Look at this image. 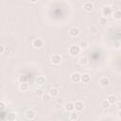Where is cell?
Instances as JSON below:
<instances>
[{
  "label": "cell",
  "instance_id": "obj_3",
  "mask_svg": "<svg viewBox=\"0 0 121 121\" xmlns=\"http://www.w3.org/2000/svg\"><path fill=\"white\" fill-rule=\"evenodd\" d=\"M61 60H62V58H61V55H60V54H53L50 59L51 63L54 65H59L61 62Z\"/></svg>",
  "mask_w": 121,
  "mask_h": 121
},
{
  "label": "cell",
  "instance_id": "obj_12",
  "mask_svg": "<svg viewBox=\"0 0 121 121\" xmlns=\"http://www.w3.org/2000/svg\"><path fill=\"white\" fill-rule=\"evenodd\" d=\"M64 109H65V111L66 112H73V111H75V107H74V103L73 102H66L65 103V105H64Z\"/></svg>",
  "mask_w": 121,
  "mask_h": 121
},
{
  "label": "cell",
  "instance_id": "obj_19",
  "mask_svg": "<svg viewBox=\"0 0 121 121\" xmlns=\"http://www.w3.org/2000/svg\"><path fill=\"white\" fill-rule=\"evenodd\" d=\"M28 87H29V85H28L27 82H23V83H20V85H19L20 91H23V92L27 91L28 90Z\"/></svg>",
  "mask_w": 121,
  "mask_h": 121
},
{
  "label": "cell",
  "instance_id": "obj_26",
  "mask_svg": "<svg viewBox=\"0 0 121 121\" xmlns=\"http://www.w3.org/2000/svg\"><path fill=\"white\" fill-rule=\"evenodd\" d=\"M97 30H98V28H97L96 26H95V25L91 26V27H90V32H91V33H96Z\"/></svg>",
  "mask_w": 121,
  "mask_h": 121
},
{
  "label": "cell",
  "instance_id": "obj_16",
  "mask_svg": "<svg viewBox=\"0 0 121 121\" xmlns=\"http://www.w3.org/2000/svg\"><path fill=\"white\" fill-rule=\"evenodd\" d=\"M36 83H37L38 85H40V86L43 85V84L45 83V78H44L43 76H39V77H37V78H36Z\"/></svg>",
  "mask_w": 121,
  "mask_h": 121
},
{
  "label": "cell",
  "instance_id": "obj_25",
  "mask_svg": "<svg viewBox=\"0 0 121 121\" xmlns=\"http://www.w3.org/2000/svg\"><path fill=\"white\" fill-rule=\"evenodd\" d=\"M43 94H44V93H43V91L42 89H37V90L35 91V95L38 96V97H42Z\"/></svg>",
  "mask_w": 121,
  "mask_h": 121
},
{
  "label": "cell",
  "instance_id": "obj_5",
  "mask_svg": "<svg viewBox=\"0 0 121 121\" xmlns=\"http://www.w3.org/2000/svg\"><path fill=\"white\" fill-rule=\"evenodd\" d=\"M102 14L104 15V17L107 18V16H110L112 14V8L111 6H106L103 8L102 9Z\"/></svg>",
  "mask_w": 121,
  "mask_h": 121
},
{
  "label": "cell",
  "instance_id": "obj_22",
  "mask_svg": "<svg viewBox=\"0 0 121 121\" xmlns=\"http://www.w3.org/2000/svg\"><path fill=\"white\" fill-rule=\"evenodd\" d=\"M98 23H99L101 26H105V25L108 23V19H107L106 17L102 16V17H100V18L98 19Z\"/></svg>",
  "mask_w": 121,
  "mask_h": 121
},
{
  "label": "cell",
  "instance_id": "obj_18",
  "mask_svg": "<svg viewBox=\"0 0 121 121\" xmlns=\"http://www.w3.org/2000/svg\"><path fill=\"white\" fill-rule=\"evenodd\" d=\"M78 118V112L73 111V112H70V114H69V119H70V120L75 121V120H77Z\"/></svg>",
  "mask_w": 121,
  "mask_h": 121
},
{
  "label": "cell",
  "instance_id": "obj_13",
  "mask_svg": "<svg viewBox=\"0 0 121 121\" xmlns=\"http://www.w3.org/2000/svg\"><path fill=\"white\" fill-rule=\"evenodd\" d=\"M106 100L110 103V105H111V104H115L116 101H117V96H116L115 95H109Z\"/></svg>",
  "mask_w": 121,
  "mask_h": 121
},
{
  "label": "cell",
  "instance_id": "obj_11",
  "mask_svg": "<svg viewBox=\"0 0 121 121\" xmlns=\"http://www.w3.org/2000/svg\"><path fill=\"white\" fill-rule=\"evenodd\" d=\"M80 81L82 83H89L91 81V76L88 73H85L83 75H81L80 77Z\"/></svg>",
  "mask_w": 121,
  "mask_h": 121
},
{
  "label": "cell",
  "instance_id": "obj_28",
  "mask_svg": "<svg viewBox=\"0 0 121 121\" xmlns=\"http://www.w3.org/2000/svg\"><path fill=\"white\" fill-rule=\"evenodd\" d=\"M5 109H6V104H5L4 102L0 101V112H1V111H4Z\"/></svg>",
  "mask_w": 121,
  "mask_h": 121
},
{
  "label": "cell",
  "instance_id": "obj_2",
  "mask_svg": "<svg viewBox=\"0 0 121 121\" xmlns=\"http://www.w3.org/2000/svg\"><path fill=\"white\" fill-rule=\"evenodd\" d=\"M69 53L71 56H77L80 53V48L78 44H72L69 47Z\"/></svg>",
  "mask_w": 121,
  "mask_h": 121
},
{
  "label": "cell",
  "instance_id": "obj_1",
  "mask_svg": "<svg viewBox=\"0 0 121 121\" xmlns=\"http://www.w3.org/2000/svg\"><path fill=\"white\" fill-rule=\"evenodd\" d=\"M25 116H26L28 120H33V119L36 118L37 112H36L34 110H32V109H27V110H26V112H25Z\"/></svg>",
  "mask_w": 121,
  "mask_h": 121
},
{
  "label": "cell",
  "instance_id": "obj_23",
  "mask_svg": "<svg viewBox=\"0 0 121 121\" xmlns=\"http://www.w3.org/2000/svg\"><path fill=\"white\" fill-rule=\"evenodd\" d=\"M42 98H43V102H48V101H50L51 96H50L49 94H43V96H42Z\"/></svg>",
  "mask_w": 121,
  "mask_h": 121
},
{
  "label": "cell",
  "instance_id": "obj_10",
  "mask_svg": "<svg viewBox=\"0 0 121 121\" xmlns=\"http://www.w3.org/2000/svg\"><path fill=\"white\" fill-rule=\"evenodd\" d=\"M80 77H81V75L79 74V73H78V72H76V73H73L72 75H71V80L73 81V82H76V83H78V82H79L80 81Z\"/></svg>",
  "mask_w": 121,
  "mask_h": 121
},
{
  "label": "cell",
  "instance_id": "obj_8",
  "mask_svg": "<svg viewBox=\"0 0 121 121\" xmlns=\"http://www.w3.org/2000/svg\"><path fill=\"white\" fill-rule=\"evenodd\" d=\"M74 107H75L76 112H81L84 109V104H83L82 101H76L74 103Z\"/></svg>",
  "mask_w": 121,
  "mask_h": 121
},
{
  "label": "cell",
  "instance_id": "obj_14",
  "mask_svg": "<svg viewBox=\"0 0 121 121\" xmlns=\"http://www.w3.org/2000/svg\"><path fill=\"white\" fill-rule=\"evenodd\" d=\"M112 17H113V19H114V20L119 21V20L121 19V10H120L119 9H115V10L112 12Z\"/></svg>",
  "mask_w": 121,
  "mask_h": 121
},
{
  "label": "cell",
  "instance_id": "obj_24",
  "mask_svg": "<svg viewBox=\"0 0 121 121\" xmlns=\"http://www.w3.org/2000/svg\"><path fill=\"white\" fill-rule=\"evenodd\" d=\"M101 107H102L103 109H107V108L110 107V103H109L106 99H104V100L101 101Z\"/></svg>",
  "mask_w": 121,
  "mask_h": 121
},
{
  "label": "cell",
  "instance_id": "obj_27",
  "mask_svg": "<svg viewBox=\"0 0 121 121\" xmlns=\"http://www.w3.org/2000/svg\"><path fill=\"white\" fill-rule=\"evenodd\" d=\"M18 80H19V82H20V83L26 82V78L25 76H20V77H19V78H18Z\"/></svg>",
  "mask_w": 121,
  "mask_h": 121
},
{
  "label": "cell",
  "instance_id": "obj_20",
  "mask_svg": "<svg viewBox=\"0 0 121 121\" xmlns=\"http://www.w3.org/2000/svg\"><path fill=\"white\" fill-rule=\"evenodd\" d=\"M49 95H50L51 97H56L59 95V90L57 88H51L49 90Z\"/></svg>",
  "mask_w": 121,
  "mask_h": 121
},
{
  "label": "cell",
  "instance_id": "obj_4",
  "mask_svg": "<svg viewBox=\"0 0 121 121\" xmlns=\"http://www.w3.org/2000/svg\"><path fill=\"white\" fill-rule=\"evenodd\" d=\"M32 45H33L34 48L39 49V48H42V47H43V42L42 39H40V38H36V39L33 40V42H32Z\"/></svg>",
  "mask_w": 121,
  "mask_h": 121
},
{
  "label": "cell",
  "instance_id": "obj_6",
  "mask_svg": "<svg viewBox=\"0 0 121 121\" xmlns=\"http://www.w3.org/2000/svg\"><path fill=\"white\" fill-rule=\"evenodd\" d=\"M99 85L101 87H107L109 84H110V79L107 78V77H102L99 78V81H98Z\"/></svg>",
  "mask_w": 121,
  "mask_h": 121
},
{
  "label": "cell",
  "instance_id": "obj_7",
  "mask_svg": "<svg viewBox=\"0 0 121 121\" xmlns=\"http://www.w3.org/2000/svg\"><path fill=\"white\" fill-rule=\"evenodd\" d=\"M83 9H84L85 11H87V12H91V11L94 9V4H93L92 2L87 1V2H85V3L83 4Z\"/></svg>",
  "mask_w": 121,
  "mask_h": 121
},
{
  "label": "cell",
  "instance_id": "obj_17",
  "mask_svg": "<svg viewBox=\"0 0 121 121\" xmlns=\"http://www.w3.org/2000/svg\"><path fill=\"white\" fill-rule=\"evenodd\" d=\"M78 45L79 46L80 50H85V49H87V48H88L89 43H88V42H87V41H81Z\"/></svg>",
  "mask_w": 121,
  "mask_h": 121
},
{
  "label": "cell",
  "instance_id": "obj_21",
  "mask_svg": "<svg viewBox=\"0 0 121 121\" xmlns=\"http://www.w3.org/2000/svg\"><path fill=\"white\" fill-rule=\"evenodd\" d=\"M8 121H16V114L14 112H9L7 115Z\"/></svg>",
  "mask_w": 121,
  "mask_h": 121
},
{
  "label": "cell",
  "instance_id": "obj_9",
  "mask_svg": "<svg viewBox=\"0 0 121 121\" xmlns=\"http://www.w3.org/2000/svg\"><path fill=\"white\" fill-rule=\"evenodd\" d=\"M69 35L71 37H78L79 35V28L77 27V26H74L72 27L70 30H69Z\"/></svg>",
  "mask_w": 121,
  "mask_h": 121
},
{
  "label": "cell",
  "instance_id": "obj_15",
  "mask_svg": "<svg viewBox=\"0 0 121 121\" xmlns=\"http://www.w3.org/2000/svg\"><path fill=\"white\" fill-rule=\"evenodd\" d=\"M78 63L81 66H84V65H86L88 63V59H87L86 56H81V57H79V59L78 60Z\"/></svg>",
  "mask_w": 121,
  "mask_h": 121
},
{
  "label": "cell",
  "instance_id": "obj_29",
  "mask_svg": "<svg viewBox=\"0 0 121 121\" xmlns=\"http://www.w3.org/2000/svg\"><path fill=\"white\" fill-rule=\"evenodd\" d=\"M4 51H5V46L2 45V44H0V54H3Z\"/></svg>",
  "mask_w": 121,
  "mask_h": 121
}]
</instances>
